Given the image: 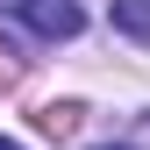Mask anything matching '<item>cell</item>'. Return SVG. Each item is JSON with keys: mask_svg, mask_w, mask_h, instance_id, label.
I'll use <instances>...</instances> for the list:
<instances>
[{"mask_svg": "<svg viewBox=\"0 0 150 150\" xmlns=\"http://www.w3.org/2000/svg\"><path fill=\"white\" fill-rule=\"evenodd\" d=\"M115 29L136 36V43H150V0H115Z\"/></svg>", "mask_w": 150, "mask_h": 150, "instance_id": "cell-2", "label": "cell"}, {"mask_svg": "<svg viewBox=\"0 0 150 150\" xmlns=\"http://www.w3.org/2000/svg\"><path fill=\"white\" fill-rule=\"evenodd\" d=\"M100 150H122V143H100Z\"/></svg>", "mask_w": 150, "mask_h": 150, "instance_id": "cell-5", "label": "cell"}, {"mask_svg": "<svg viewBox=\"0 0 150 150\" xmlns=\"http://www.w3.org/2000/svg\"><path fill=\"white\" fill-rule=\"evenodd\" d=\"M36 129H43V136H71V129H79V107H71V100H50L43 115H36Z\"/></svg>", "mask_w": 150, "mask_h": 150, "instance_id": "cell-3", "label": "cell"}, {"mask_svg": "<svg viewBox=\"0 0 150 150\" xmlns=\"http://www.w3.org/2000/svg\"><path fill=\"white\" fill-rule=\"evenodd\" d=\"M7 14L29 36H43V43H64V36L86 29V7H79V0H7Z\"/></svg>", "mask_w": 150, "mask_h": 150, "instance_id": "cell-1", "label": "cell"}, {"mask_svg": "<svg viewBox=\"0 0 150 150\" xmlns=\"http://www.w3.org/2000/svg\"><path fill=\"white\" fill-rule=\"evenodd\" d=\"M0 150H22V143H14V136H0Z\"/></svg>", "mask_w": 150, "mask_h": 150, "instance_id": "cell-4", "label": "cell"}]
</instances>
